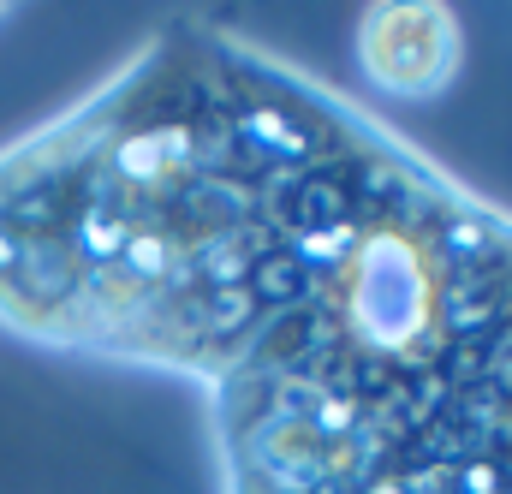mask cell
Returning <instances> with one entry per match:
<instances>
[{
	"label": "cell",
	"instance_id": "6da1fadb",
	"mask_svg": "<svg viewBox=\"0 0 512 494\" xmlns=\"http://www.w3.org/2000/svg\"><path fill=\"white\" fill-rule=\"evenodd\" d=\"M364 42L387 48L393 42V60L370 66L387 90H435L441 72L453 66V18L429 12V6H405V12H376Z\"/></svg>",
	"mask_w": 512,
	"mask_h": 494
}]
</instances>
